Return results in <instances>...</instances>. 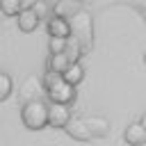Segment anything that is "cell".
Segmentation results:
<instances>
[{
	"label": "cell",
	"instance_id": "obj_1",
	"mask_svg": "<svg viewBox=\"0 0 146 146\" xmlns=\"http://www.w3.org/2000/svg\"><path fill=\"white\" fill-rule=\"evenodd\" d=\"M43 87H46V96L50 103H57V105H71L78 96L75 87L68 84L62 75H55L50 71H46V78H43Z\"/></svg>",
	"mask_w": 146,
	"mask_h": 146
},
{
	"label": "cell",
	"instance_id": "obj_2",
	"mask_svg": "<svg viewBox=\"0 0 146 146\" xmlns=\"http://www.w3.org/2000/svg\"><path fill=\"white\" fill-rule=\"evenodd\" d=\"M68 23H71V36L75 41H80L84 50H89L91 43H94V18H91V11L78 9L68 18Z\"/></svg>",
	"mask_w": 146,
	"mask_h": 146
},
{
	"label": "cell",
	"instance_id": "obj_3",
	"mask_svg": "<svg viewBox=\"0 0 146 146\" xmlns=\"http://www.w3.org/2000/svg\"><path fill=\"white\" fill-rule=\"evenodd\" d=\"M21 121L27 130H43L48 128V103L30 100L21 107Z\"/></svg>",
	"mask_w": 146,
	"mask_h": 146
},
{
	"label": "cell",
	"instance_id": "obj_4",
	"mask_svg": "<svg viewBox=\"0 0 146 146\" xmlns=\"http://www.w3.org/2000/svg\"><path fill=\"white\" fill-rule=\"evenodd\" d=\"M71 110L68 105H57V103H48V125L50 128H62L66 130V125L71 123Z\"/></svg>",
	"mask_w": 146,
	"mask_h": 146
},
{
	"label": "cell",
	"instance_id": "obj_5",
	"mask_svg": "<svg viewBox=\"0 0 146 146\" xmlns=\"http://www.w3.org/2000/svg\"><path fill=\"white\" fill-rule=\"evenodd\" d=\"M46 30H48V36L71 39V23H68V18H62V16H50V18H48V23H46Z\"/></svg>",
	"mask_w": 146,
	"mask_h": 146
},
{
	"label": "cell",
	"instance_id": "obj_6",
	"mask_svg": "<svg viewBox=\"0 0 146 146\" xmlns=\"http://www.w3.org/2000/svg\"><path fill=\"white\" fill-rule=\"evenodd\" d=\"M123 139L128 146H146V128L141 125V121L130 123L123 130Z\"/></svg>",
	"mask_w": 146,
	"mask_h": 146
},
{
	"label": "cell",
	"instance_id": "obj_7",
	"mask_svg": "<svg viewBox=\"0 0 146 146\" xmlns=\"http://www.w3.org/2000/svg\"><path fill=\"white\" fill-rule=\"evenodd\" d=\"M66 135L73 137V139H78V141H91L94 139V135L87 128L84 119H71V123L66 125Z\"/></svg>",
	"mask_w": 146,
	"mask_h": 146
},
{
	"label": "cell",
	"instance_id": "obj_8",
	"mask_svg": "<svg viewBox=\"0 0 146 146\" xmlns=\"http://www.w3.org/2000/svg\"><path fill=\"white\" fill-rule=\"evenodd\" d=\"M39 91H46V87H43V82H41L36 75H30V78L23 82V87H21V96L25 98V103L39 100Z\"/></svg>",
	"mask_w": 146,
	"mask_h": 146
},
{
	"label": "cell",
	"instance_id": "obj_9",
	"mask_svg": "<svg viewBox=\"0 0 146 146\" xmlns=\"http://www.w3.org/2000/svg\"><path fill=\"white\" fill-rule=\"evenodd\" d=\"M82 119H84V123H87V128L91 130L94 137H105V135H110V121H107L105 116L94 114V116H82Z\"/></svg>",
	"mask_w": 146,
	"mask_h": 146
},
{
	"label": "cell",
	"instance_id": "obj_10",
	"mask_svg": "<svg viewBox=\"0 0 146 146\" xmlns=\"http://www.w3.org/2000/svg\"><path fill=\"white\" fill-rule=\"evenodd\" d=\"M18 30L21 32H34L36 27H39V16L34 14V9H23L21 14H18Z\"/></svg>",
	"mask_w": 146,
	"mask_h": 146
},
{
	"label": "cell",
	"instance_id": "obj_11",
	"mask_svg": "<svg viewBox=\"0 0 146 146\" xmlns=\"http://www.w3.org/2000/svg\"><path fill=\"white\" fill-rule=\"evenodd\" d=\"M71 66V62H68V57L62 52V55H48V62H46V68L50 71V73H55V75H64V71Z\"/></svg>",
	"mask_w": 146,
	"mask_h": 146
},
{
	"label": "cell",
	"instance_id": "obj_12",
	"mask_svg": "<svg viewBox=\"0 0 146 146\" xmlns=\"http://www.w3.org/2000/svg\"><path fill=\"white\" fill-rule=\"evenodd\" d=\"M68 84H73V87H78L82 80H84V68H82V64L78 62V64H71L66 71H64V75H62Z\"/></svg>",
	"mask_w": 146,
	"mask_h": 146
},
{
	"label": "cell",
	"instance_id": "obj_13",
	"mask_svg": "<svg viewBox=\"0 0 146 146\" xmlns=\"http://www.w3.org/2000/svg\"><path fill=\"white\" fill-rule=\"evenodd\" d=\"M82 52H84V48H82V43L80 41H75V39H68V46H66V57H68V62L71 64H78V59L82 57Z\"/></svg>",
	"mask_w": 146,
	"mask_h": 146
},
{
	"label": "cell",
	"instance_id": "obj_14",
	"mask_svg": "<svg viewBox=\"0 0 146 146\" xmlns=\"http://www.w3.org/2000/svg\"><path fill=\"white\" fill-rule=\"evenodd\" d=\"M0 11L5 16H18L23 11V0H0Z\"/></svg>",
	"mask_w": 146,
	"mask_h": 146
},
{
	"label": "cell",
	"instance_id": "obj_15",
	"mask_svg": "<svg viewBox=\"0 0 146 146\" xmlns=\"http://www.w3.org/2000/svg\"><path fill=\"white\" fill-rule=\"evenodd\" d=\"M66 46H68V39L48 36V50H50V55H62V52H66Z\"/></svg>",
	"mask_w": 146,
	"mask_h": 146
},
{
	"label": "cell",
	"instance_id": "obj_16",
	"mask_svg": "<svg viewBox=\"0 0 146 146\" xmlns=\"http://www.w3.org/2000/svg\"><path fill=\"white\" fill-rule=\"evenodd\" d=\"M11 89H14V82H11L9 73L0 71V100H7L9 94H11Z\"/></svg>",
	"mask_w": 146,
	"mask_h": 146
},
{
	"label": "cell",
	"instance_id": "obj_17",
	"mask_svg": "<svg viewBox=\"0 0 146 146\" xmlns=\"http://www.w3.org/2000/svg\"><path fill=\"white\" fill-rule=\"evenodd\" d=\"M32 9H34V14H36L39 18H46V14H48V5H46L43 0H36Z\"/></svg>",
	"mask_w": 146,
	"mask_h": 146
},
{
	"label": "cell",
	"instance_id": "obj_18",
	"mask_svg": "<svg viewBox=\"0 0 146 146\" xmlns=\"http://www.w3.org/2000/svg\"><path fill=\"white\" fill-rule=\"evenodd\" d=\"M139 121H141V125H144V128H146V112H144V116H141V119H139Z\"/></svg>",
	"mask_w": 146,
	"mask_h": 146
},
{
	"label": "cell",
	"instance_id": "obj_19",
	"mask_svg": "<svg viewBox=\"0 0 146 146\" xmlns=\"http://www.w3.org/2000/svg\"><path fill=\"white\" fill-rule=\"evenodd\" d=\"M144 64H146V52H144Z\"/></svg>",
	"mask_w": 146,
	"mask_h": 146
},
{
	"label": "cell",
	"instance_id": "obj_20",
	"mask_svg": "<svg viewBox=\"0 0 146 146\" xmlns=\"http://www.w3.org/2000/svg\"><path fill=\"white\" fill-rule=\"evenodd\" d=\"M73 2H82V0H73Z\"/></svg>",
	"mask_w": 146,
	"mask_h": 146
}]
</instances>
